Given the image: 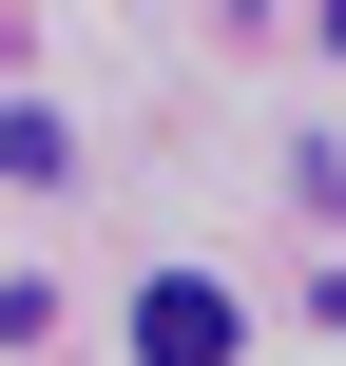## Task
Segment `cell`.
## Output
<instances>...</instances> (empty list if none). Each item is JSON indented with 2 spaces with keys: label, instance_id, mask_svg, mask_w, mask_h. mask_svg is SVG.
Returning a JSON list of instances; mask_svg holds the SVG:
<instances>
[{
  "label": "cell",
  "instance_id": "6da1fadb",
  "mask_svg": "<svg viewBox=\"0 0 346 366\" xmlns=\"http://www.w3.org/2000/svg\"><path fill=\"white\" fill-rule=\"evenodd\" d=\"M231 347H250V309H231L212 270H154V290H135V366H231Z\"/></svg>",
  "mask_w": 346,
  "mask_h": 366
},
{
  "label": "cell",
  "instance_id": "7a4b0ae2",
  "mask_svg": "<svg viewBox=\"0 0 346 366\" xmlns=\"http://www.w3.org/2000/svg\"><path fill=\"white\" fill-rule=\"evenodd\" d=\"M327 39H346V0H327Z\"/></svg>",
  "mask_w": 346,
  "mask_h": 366
}]
</instances>
